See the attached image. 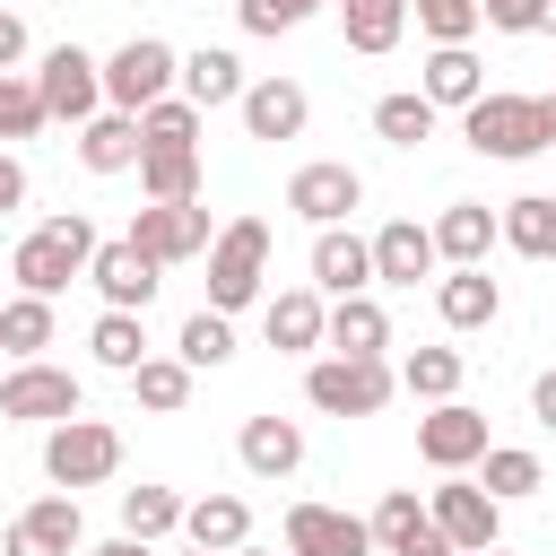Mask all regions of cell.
Listing matches in <instances>:
<instances>
[{
	"instance_id": "41",
	"label": "cell",
	"mask_w": 556,
	"mask_h": 556,
	"mask_svg": "<svg viewBox=\"0 0 556 556\" xmlns=\"http://www.w3.org/2000/svg\"><path fill=\"white\" fill-rule=\"evenodd\" d=\"M43 122H52V113H43V87H35V78H9V70H0V139H35Z\"/></svg>"
},
{
	"instance_id": "10",
	"label": "cell",
	"mask_w": 556,
	"mask_h": 556,
	"mask_svg": "<svg viewBox=\"0 0 556 556\" xmlns=\"http://www.w3.org/2000/svg\"><path fill=\"white\" fill-rule=\"evenodd\" d=\"M130 243L174 269V261H200L217 235H208V208H200V200H148V208L130 217Z\"/></svg>"
},
{
	"instance_id": "40",
	"label": "cell",
	"mask_w": 556,
	"mask_h": 556,
	"mask_svg": "<svg viewBox=\"0 0 556 556\" xmlns=\"http://www.w3.org/2000/svg\"><path fill=\"white\" fill-rule=\"evenodd\" d=\"M365 521H374V547H382V556H391V547H408V539H417V530H426V521H434V513H426V504H417V486H391V495H382V504H374V513H365Z\"/></svg>"
},
{
	"instance_id": "20",
	"label": "cell",
	"mask_w": 556,
	"mask_h": 556,
	"mask_svg": "<svg viewBox=\"0 0 556 556\" xmlns=\"http://www.w3.org/2000/svg\"><path fill=\"white\" fill-rule=\"evenodd\" d=\"M148 156V139H139V113H96V122H78V165L87 174H130Z\"/></svg>"
},
{
	"instance_id": "33",
	"label": "cell",
	"mask_w": 556,
	"mask_h": 556,
	"mask_svg": "<svg viewBox=\"0 0 556 556\" xmlns=\"http://www.w3.org/2000/svg\"><path fill=\"white\" fill-rule=\"evenodd\" d=\"M139 191L148 200H200V148H148L139 156Z\"/></svg>"
},
{
	"instance_id": "22",
	"label": "cell",
	"mask_w": 556,
	"mask_h": 556,
	"mask_svg": "<svg viewBox=\"0 0 556 556\" xmlns=\"http://www.w3.org/2000/svg\"><path fill=\"white\" fill-rule=\"evenodd\" d=\"M235 452H243L252 478H287V469H304V426L295 417H243Z\"/></svg>"
},
{
	"instance_id": "31",
	"label": "cell",
	"mask_w": 556,
	"mask_h": 556,
	"mask_svg": "<svg viewBox=\"0 0 556 556\" xmlns=\"http://www.w3.org/2000/svg\"><path fill=\"white\" fill-rule=\"evenodd\" d=\"M478 486H486L495 504H521V495H539V486H547V469H539V452H521V443H486Z\"/></svg>"
},
{
	"instance_id": "8",
	"label": "cell",
	"mask_w": 556,
	"mask_h": 556,
	"mask_svg": "<svg viewBox=\"0 0 556 556\" xmlns=\"http://www.w3.org/2000/svg\"><path fill=\"white\" fill-rule=\"evenodd\" d=\"M35 87H43V113L52 122H96L104 113V61L78 52V43H52L43 70H35Z\"/></svg>"
},
{
	"instance_id": "24",
	"label": "cell",
	"mask_w": 556,
	"mask_h": 556,
	"mask_svg": "<svg viewBox=\"0 0 556 556\" xmlns=\"http://www.w3.org/2000/svg\"><path fill=\"white\" fill-rule=\"evenodd\" d=\"M243 61L226 52V43H200V52H182V96L200 104V113H217V104H243Z\"/></svg>"
},
{
	"instance_id": "28",
	"label": "cell",
	"mask_w": 556,
	"mask_h": 556,
	"mask_svg": "<svg viewBox=\"0 0 556 556\" xmlns=\"http://www.w3.org/2000/svg\"><path fill=\"white\" fill-rule=\"evenodd\" d=\"M495 217H504V243H513L521 261H556V200H547V191H521V200H504Z\"/></svg>"
},
{
	"instance_id": "14",
	"label": "cell",
	"mask_w": 556,
	"mask_h": 556,
	"mask_svg": "<svg viewBox=\"0 0 556 556\" xmlns=\"http://www.w3.org/2000/svg\"><path fill=\"white\" fill-rule=\"evenodd\" d=\"M156 269H165V261H148L130 235L96 243V261H87V278H96V295H104L113 313H148V295H156Z\"/></svg>"
},
{
	"instance_id": "34",
	"label": "cell",
	"mask_w": 556,
	"mask_h": 556,
	"mask_svg": "<svg viewBox=\"0 0 556 556\" xmlns=\"http://www.w3.org/2000/svg\"><path fill=\"white\" fill-rule=\"evenodd\" d=\"M0 348H9V356H43V348H52V295H26V287H17V295L0 304Z\"/></svg>"
},
{
	"instance_id": "18",
	"label": "cell",
	"mask_w": 556,
	"mask_h": 556,
	"mask_svg": "<svg viewBox=\"0 0 556 556\" xmlns=\"http://www.w3.org/2000/svg\"><path fill=\"white\" fill-rule=\"evenodd\" d=\"M313 287L321 295H365L374 287V243L348 226H313Z\"/></svg>"
},
{
	"instance_id": "27",
	"label": "cell",
	"mask_w": 556,
	"mask_h": 556,
	"mask_svg": "<svg viewBox=\"0 0 556 556\" xmlns=\"http://www.w3.org/2000/svg\"><path fill=\"white\" fill-rule=\"evenodd\" d=\"M391 348V313L374 295H330V356H382Z\"/></svg>"
},
{
	"instance_id": "50",
	"label": "cell",
	"mask_w": 556,
	"mask_h": 556,
	"mask_svg": "<svg viewBox=\"0 0 556 556\" xmlns=\"http://www.w3.org/2000/svg\"><path fill=\"white\" fill-rule=\"evenodd\" d=\"M539 35H556V0H539Z\"/></svg>"
},
{
	"instance_id": "38",
	"label": "cell",
	"mask_w": 556,
	"mask_h": 556,
	"mask_svg": "<svg viewBox=\"0 0 556 556\" xmlns=\"http://www.w3.org/2000/svg\"><path fill=\"white\" fill-rule=\"evenodd\" d=\"M200 122H208V113H200L191 96H156V104L139 113V139H148V148H200Z\"/></svg>"
},
{
	"instance_id": "36",
	"label": "cell",
	"mask_w": 556,
	"mask_h": 556,
	"mask_svg": "<svg viewBox=\"0 0 556 556\" xmlns=\"http://www.w3.org/2000/svg\"><path fill=\"white\" fill-rule=\"evenodd\" d=\"M174 356L200 374V365H226L235 356V313H217V304H200L191 321H182V339H174Z\"/></svg>"
},
{
	"instance_id": "30",
	"label": "cell",
	"mask_w": 556,
	"mask_h": 556,
	"mask_svg": "<svg viewBox=\"0 0 556 556\" xmlns=\"http://www.w3.org/2000/svg\"><path fill=\"white\" fill-rule=\"evenodd\" d=\"M434 113H443V104H434L426 87H400V96L374 104V139H391V148H426V139H434Z\"/></svg>"
},
{
	"instance_id": "37",
	"label": "cell",
	"mask_w": 556,
	"mask_h": 556,
	"mask_svg": "<svg viewBox=\"0 0 556 556\" xmlns=\"http://www.w3.org/2000/svg\"><path fill=\"white\" fill-rule=\"evenodd\" d=\"M130 391H139V408L182 417V408H191V365H182V356H148V365L130 374Z\"/></svg>"
},
{
	"instance_id": "21",
	"label": "cell",
	"mask_w": 556,
	"mask_h": 556,
	"mask_svg": "<svg viewBox=\"0 0 556 556\" xmlns=\"http://www.w3.org/2000/svg\"><path fill=\"white\" fill-rule=\"evenodd\" d=\"M269 348L278 356H304V348H321L330 339V304H321V287H287V295H269Z\"/></svg>"
},
{
	"instance_id": "47",
	"label": "cell",
	"mask_w": 556,
	"mask_h": 556,
	"mask_svg": "<svg viewBox=\"0 0 556 556\" xmlns=\"http://www.w3.org/2000/svg\"><path fill=\"white\" fill-rule=\"evenodd\" d=\"M391 556H460V547H452V539H443V530H434V521H426V530H417V539H408V547H391Z\"/></svg>"
},
{
	"instance_id": "12",
	"label": "cell",
	"mask_w": 556,
	"mask_h": 556,
	"mask_svg": "<svg viewBox=\"0 0 556 556\" xmlns=\"http://www.w3.org/2000/svg\"><path fill=\"white\" fill-rule=\"evenodd\" d=\"M287 556H374V521L339 504H287Z\"/></svg>"
},
{
	"instance_id": "6",
	"label": "cell",
	"mask_w": 556,
	"mask_h": 556,
	"mask_svg": "<svg viewBox=\"0 0 556 556\" xmlns=\"http://www.w3.org/2000/svg\"><path fill=\"white\" fill-rule=\"evenodd\" d=\"M113 469H122V434H113L104 417H61V426L43 434V478H52V486L78 495V486H104Z\"/></svg>"
},
{
	"instance_id": "11",
	"label": "cell",
	"mask_w": 556,
	"mask_h": 556,
	"mask_svg": "<svg viewBox=\"0 0 556 556\" xmlns=\"http://www.w3.org/2000/svg\"><path fill=\"white\" fill-rule=\"evenodd\" d=\"M87 547V521H78V495L61 486V495H35L17 521H9V539H0V556H78Z\"/></svg>"
},
{
	"instance_id": "19",
	"label": "cell",
	"mask_w": 556,
	"mask_h": 556,
	"mask_svg": "<svg viewBox=\"0 0 556 556\" xmlns=\"http://www.w3.org/2000/svg\"><path fill=\"white\" fill-rule=\"evenodd\" d=\"M434 226H417V217H391L382 235H374V278L382 287H417V278H434Z\"/></svg>"
},
{
	"instance_id": "29",
	"label": "cell",
	"mask_w": 556,
	"mask_h": 556,
	"mask_svg": "<svg viewBox=\"0 0 556 556\" xmlns=\"http://www.w3.org/2000/svg\"><path fill=\"white\" fill-rule=\"evenodd\" d=\"M339 26H348V52H391L408 35V0H339Z\"/></svg>"
},
{
	"instance_id": "42",
	"label": "cell",
	"mask_w": 556,
	"mask_h": 556,
	"mask_svg": "<svg viewBox=\"0 0 556 556\" xmlns=\"http://www.w3.org/2000/svg\"><path fill=\"white\" fill-rule=\"evenodd\" d=\"M408 17H417L434 43H469V35L486 26V9H478V0H408Z\"/></svg>"
},
{
	"instance_id": "4",
	"label": "cell",
	"mask_w": 556,
	"mask_h": 556,
	"mask_svg": "<svg viewBox=\"0 0 556 556\" xmlns=\"http://www.w3.org/2000/svg\"><path fill=\"white\" fill-rule=\"evenodd\" d=\"M391 391H400V374H391L382 356H321V365L304 374V400H313L321 417H382Z\"/></svg>"
},
{
	"instance_id": "52",
	"label": "cell",
	"mask_w": 556,
	"mask_h": 556,
	"mask_svg": "<svg viewBox=\"0 0 556 556\" xmlns=\"http://www.w3.org/2000/svg\"><path fill=\"white\" fill-rule=\"evenodd\" d=\"M478 556H513V547H504V539H495V547H478Z\"/></svg>"
},
{
	"instance_id": "48",
	"label": "cell",
	"mask_w": 556,
	"mask_h": 556,
	"mask_svg": "<svg viewBox=\"0 0 556 556\" xmlns=\"http://www.w3.org/2000/svg\"><path fill=\"white\" fill-rule=\"evenodd\" d=\"M530 417H539V426H556V374H539V382H530Z\"/></svg>"
},
{
	"instance_id": "45",
	"label": "cell",
	"mask_w": 556,
	"mask_h": 556,
	"mask_svg": "<svg viewBox=\"0 0 556 556\" xmlns=\"http://www.w3.org/2000/svg\"><path fill=\"white\" fill-rule=\"evenodd\" d=\"M17 61H26V17L0 9V70H17Z\"/></svg>"
},
{
	"instance_id": "54",
	"label": "cell",
	"mask_w": 556,
	"mask_h": 556,
	"mask_svg": "<svg viewBox=\"0 0 556 556\" xmlns=\"http://www.w3.org/2000/svg\"><path fill=\"white\" fill-rule=\"evenodd\" d=\"M235 556H252V547H235Z\"/></svg>"
},
{
	"instance_id": "51",
	"label": "cell",
	"mask_w": 556,
	"mask_h": 556,
	"mask_svg": "<svg viewBox=\"0 0 556 556\" xmlns=\"http://www.w3.org/2000/svg\"><path fill=\"white\" fill-rule=\"evenodd\" d=\"M539 113H547V148H556V96H539Z\"/></svg>"
},
{
	"instance_id": "13",
	"label": "cell",
	"mask_w": 556,
	"mask_h": 556,
	"mask_svg": "<svg viewBox=\"0 0 556 556\" xmlns=\"http://www.w3.org/2000/svg\"><path fill=\"white\" fill-rule=\"evenodd\" d=\"M287 208L295 217H313V226H348V208H365V174L356 165H295V182H287Z\"/></svg>"
},
{
	"instance_id": "9",
	"label": "cell",
	"mask_w": 556,
	"mask_h": 556,
	"mask_svg": "<svg viewBox=\"0 0 556 556\" xmlns=\"http://www.w3.org/2000/svg\"><path fill=\"white\" fill-rule=\"evenodd\" d=\"M426 513H434V530H443L460 556H478V547H495V539H504V504H495L486 486H469L460 469H443V486L426 495Z\"/></svg>"
},
{
	"instance_id": "32",
	"label": "cell",
	"mask_w": 556,
	"mask_h": 556,
	"mask_svg": "<svg viewBox=\"0 0 556 556\" xmlns=\"http://www.w3.org/2000/svg\"><path fill=\"white\" fill-rule=\"evenodd\" d=\"M87 348H96V365L104 374H139L148 365V330H139V313H96V330H87Z\"/></svg>"
},
{
	"instance_id": "43",
	"label": "cell",
	"mask_w": 556,
	"mask_h": 556,
	"mask_svg": "<svg viewBox=\"0 0 556 556\" xmlns=\"http://www.w3.org/2000/svg\"><path fill=\"white\" fill-rule=\"evenodd\" d=\"M313 9H330V0H235V17H243V35H295Z\"/></svg>"
},
{
	"instance_id": "26",
	"label": "cell",
	"mask_w": 556,
	"mask_h": 556,
	"mask_svg": "<svg viewBox=\"0 0 556 556\" xmlns=\"http://www.w3.org/2000/svg\"><path fill=\"white\" fill-rule=\"evenodd\" d=\"M434 313H443V330H486V321L504 313V287H495L486 269H452V278L434 287Z\"/></svg>"
},
{
	"instance_id": "39",
	"label": "cell",
	"mask_w": 556,
	"mask_h": 556,
	"mask_svg": "<svg viewBox=\"0 0 556 556\" xmlns=\"http://www.w3.org/2000/svg\"><path fill=\"white\" fill-rule=\"evenodd\" d=\"M400 391H408V400H452V391H460V348H408Z\"/></svg>"
},
{
	"instance_id": "49",
	"label": "cell",
	"mask_w": 556,
	"mask_h": 556,
	"mask_svg": "<svg viewBox=\"0 0 556 556\" xmlns=\"http://www.w3.org/2000/svg\"><path fill=\"white\" fill-rule=\"evenodd\" d=\"M78 556H156V547H148V539H130V530H122V539H104V547H78Z\"/></svg>"
},
{
	"instance_id": "16",
	"label": "cell",
	"mask_w": 556,
	"mask_h": 556,
	"mask_svg": "<svg viewBox=\"0 0 556 556\" xmlns=\"http://www.w3.org/2000/svg\"><path fill=\"white\" fill-rule=\"evenodd\" d=\"M235 113H243V139H304V122H313V96H304L295 78H252Z\"/></svg>"
},
{
	"instance_id": "25",
	"label": "cell",
	"mask_w": 556,
	"mask_h": 556,
	"mask_svg": "<svg viewBox=\"0 0 556 556\" xmlns=\"http://www.w3.org/2000/svg\"><path fill=\"white\" fill-rule=\"evenodd\" d=\"M434 104H452V113H469L478 96H486V70H478V52L469 43H434L426 52V78H417Z\"/></svg>"
},
{
	"instance_id": "1",
	"label": "cell",
	"mask_w": 556,
	"mask_h": 556,
	"mask_svg": "<svg viewBox=\"0 0 556 556\" xmlns=\"http://www.w3.org/2000/svg\"><path fill=\"white\" fill-rule=\"evenodd\" d=\"M96 243H104V235H96V226H87L78 208H70V217H43V226H35V235H26L17 252H9V278H17L26 295H61L70 278H87Z\"/></svg>"
},
{
	"instance_id": "3",
	"label": "cell",
	"mask_w": 556,
	"mask_h": 556,
	"mask_svg": "<svg viewBox=\"0 0 556 556\" xmlns=\"http://www.w3.org/2000/svg\"><path fill=\"white\" fill-rule=\"evenodd\" d=\"M261 278H269V226L261 217H226L217 243H208V304L243 313V304H261Z\"/></svg>"
},
{
	"instance_id": "15",
	"label": "cell",
	"mask_w": 556,
	"mask_h": 556,
	"mask_svg": "<svg viewBox=\"0 0 556 556\" xmlns=\"http://www.w3.org/2000/svg\"><path fill=\"white\" fill-rule=\"evenodd\" d=\"M417 452H426V469H469V460H486V417L460 400H434L417 417Z\"/></svg>"
},
{
	"instance_id": "5",
	"label": "cell",
	"mask_w": 556,
	"mask_h": 556,
	"mask_svg": "<svg viewBox=\"0 0 556 556\" xmlns=\"http://www.w3.org/2000/svg\"><path fill=\"white\" fill-rule=\"evenodd\" d=\"M182 87V52L165 43V35H130L113 61H104V104L113 113H148L156 96H174Z\"/></svg>"
},
{
	"instance_id": "53",
	"label": "cell",
	"mask_w": 556,
	"mask_h": 556,
	"mask_svg": "<svg viewBox=\"0 0 556 556\" xmlns=\"http://www.w3.org/2000/svg\"><path fill=\"white\" fill-rule=\"evenodd\" d=\"M182 556H208V547H182Z\"/></svg>"
},
{
	"instance_id": "2",
	"label": "cell",
	"mask_w": 556,
	"mask_h": 556,
	"mask_svg": "<svg viewBox=\"0 0 556 556\" xmlns=\"http://www.w3.org/2000/svg\"><path fill=\"white\" fill-rule=\"evenodd\" d=\"M460 139H469L478 156H495V165H521V156H539V148H547V113H539V96L486 87V96L460 113Z\"/></svg>"
},
{
	"instance_id": "35",
	"label": "cell",
	"mask_w": 556,
	"mask_h": 556,
	"mask_svg": "<svg viewBox=\"0 0 556 556\" xmlns=\"http://www.w3.org/2000/svg\"><path fill=\"white\" fill-rule=\"evenodd\" d=\"M122 530L148 539V547L174 539V530H182V495H174V486H122Z\"/></svg>"
},
{
	"instance_id": "7",
	"label": "cell",
	"mask_w": 556,
	"mask_h": 556,
	"mask_svg": "<svg viewBox=\"0 0 556 556\" xmlns=\"http://www.w3.org/2000/svg\"><path fill=\"white\" fill-rule=\"evenodd\" d=\"M0 417L9 426H61V417H78V374L43 365V356H17L0 374Z\"/></svg>"
},
{
	"instance_id": "23",
	"label": "cell",
	"mask_w": 556,
	"mask_h": 556,
	"mask_svg": "<svg viewBox=\"0 0 556 556\" xmlns=\"http://www.w3.org/2000/svg\"><path fill=\"white\" fill-rule=\"evenodd\" d=\"M182 539L208 547V556H235V547H252V504L243 495H200V504H182Z\"/></svg>"
},
{
	"instance_id": "46",
	"label": "cell",
	"mask_w": 556,
	"mask_h": 556,
	"mask_svg": "<svg viewBox=\"0 0 556 556\" xmlns=\"http://www.w3.org/2000/svg\"><path fill=\"white\" fill-rule=\"evenodd\" d=\"M17 200H26V165H17V156H9V148H0V217H9V208H17Z\"/></svg>"
},
{
	"instance_id": "17",
	"label": "cell",
	"mask_w": 556,
	"mask_h": 556,
	"mask_svg": "<svg viewBox=\"0 0 556 556\" xmlns=\"http://www.w3.org/2000/svg\"><path fill=\"white\" fill-rule=\"evenodd\" d=\"M495 243H504V217H495L486 200H452V208L434 217V252H443L452 269H486Z\"/></svg>"
},
{
	"instance_id": "44",
	"label": "cell",
	"mask_w": 556,
	"mask_h": 556,
	"mask_svg": "<svg viewBox=\"0 0 556 556\" xmlns=\"http://www.w3.org/2000/svg\"><path fill=\"white\" fill-rule=\"evenodd\" d=\"M495 35H539V0H478Z\"/></svg>"
}]
</instances>
